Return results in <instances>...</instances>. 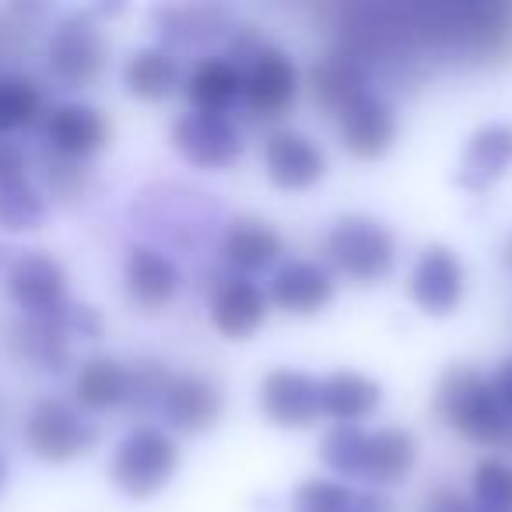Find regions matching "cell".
Listing matches in <instances>:
<instances>
[{
    "label": "cell",
    "mask_w": 512,
    "mask_h": 512,
    "mask_svg": "<svg viewBox=\"0 0 512 512\" xmlns=\"http://www.w3.org/2000/svg\"><path fill=\"white\" fill-rule=\"evenodd\" d=\"M435 411L453 432L481 446H498L512 435V418L498 400L491 379L470 365H453L442 372L439 390H435Z\"/></svg>",
    "instance_id": "6da1fadb"
},
{
    "label": "cell",
    "mask_w": 512,
    "mask_h": 512,
    "mask_svg": "<svg viewBox=\"0 0 512 512\" xmlns=\"http://www.w3.org/2000/svg\"><path fill=\"white\" fill-rule=\"evenodd\" d=\"M179 470V446L165 428L137 425L116 442L109 460V481L130 502L155 498Z\"/></svg>",
    "instance_id": "7a4b0ae2"
},
{
    "label": "cell",
    "mask_w": 512,
    "mask_h": 512,
    "mask_svg": "<svg viewBox=\"0 0 512 512\" xmlns=\"http://www.w3.org/2000/svg\"><path fill=\"white\" fill-rule=\"evenodd\" d=\"M22 442L39 463H74L88 456L99 442V425L74 400L39 397L25 411Z\"/></svg>",
    "instance_id": "3957f363"
},
{
    "label": "cell",
    "mask_w": 512,
    "mask_h": 512,
    "mask_svg": "<svg viewBox=\"0 0 512 512\" xmlns=\"http://www.w3.org/2000/svg\"><path fill=\"white\" fill-rule=\"evenodd\" d=\"M50 74L67 88H92L109 64V39L88 11L64 15L46 39Z\"/></svg>",
    "instance_id": "277c9868"
},
{
    "label": "cell",
    "mask_w": 512,
    "mask_h": 512,
    "mask_svg": "<svg viewBox=\"0 0 512 512\" xmlns=\"http://www.w3.org/2000/svg\"><path fill=\"white\" fill-rule=\"evenodd\" d=\"M327 256L351 281H383L397 264V239L383 221L369 214H348L330 228Z\"/></svg>",
    "instance_id": "5b68a950"
},
{
    "label": "cell",
    "mask_w": 512,
    "mask_h": 512,
    "mask_svg": "<svg viewBox=\"0 0 512 512\" xmlns=\"http://www.w3.org/2000/svg\"><path fill=\"white\" fill-rule=\"evenodd\" d=\"M8 299L22 309V316L50 320L71 302V278L67 267L46 249H22L4 267Z\"/></svg>",
    "instance_id": "8992f818"
},
{
    "label": "cell",
    "mask_w": 512,
    "mask_h": 512,
    "mask_svg": "<svg viewBox=\"0 0 512 512\" xmlns=\"http://www.w3.org/2000/svg\"><path fill=\"white\" fill-rule=\"evenodd\" d=\"M169 137L172 148L190 165H197V169L221 172L239 162L242 155L239 127L221 113H197V109H190V113H183L172 123Z\"/></svg>",
    "instance_id": "52a82bcc"
},
{
    "label": "cell",
    "mask_w": 512,
    "mask_h": 512,
    "mask_svg": "<svg viewBox=\"0 0 512 512\" xmlns=\"http://www.w3.org/2000/svg\"><path fill=\"white\" fill-rule=\"evenodd\" d=\"M109 120L88 102H57L43 116L46 151L71 162H88L109 144Z\"/></svg>",
    "instance_id": "ba28073f"
},
{
    "label": "cell",
    "mask_w": 512,
    "mask_h": 512,
    "mask_svg": "<svg viewBox=\"0 0 512 512\" xmlns=\"http://www.w3.org/2000/svg\"><path fill=\"white\" fill-rule=\"evenodd\" d=\"M295 92H299V71L292 57L274 46H260L242 71V102L249 113L260 120H278L292 106Z\"/></svg>",
    "instance_id": "9c48e42d"
},
{
    "label": "cell",
    "mask_w": 512,
    "mask_h": 512,
    "mask_svg": "<svg viewBox=\"0 0 512 512\" xmlns=\"http://www.w3.org/2000/svg\"><path fill=\"white\" fill-rule=\"evenodd\" d=\"M414 306L428 316H449L463 302L467 292V271H463L460 256L442 242L425 246V253L418 256V264L407 281Z\"/></svg>",
    "instance_id": "30bf717a"
},
{
    "label": "cell",
    "mask_w": 512,
    "mask_h": 512,
    "mask_svg": "<svg viewBox=\"0 0 512 512\" xmlns=\"http://www.w3.org/2000/svg\"><path fill=\"white\" fill-rule=\"evenodd\" d=\"M337 130H341L344 151H351L362 162H372V158H383L397 141V109L379 92L365 88L355 102H348L337 113Z\"/></svg>",
    "instance_id": "8fae6325"
},
{
    "label": "cell",
    "mask_w": 512,
    "mask_h": 512,
    "mask_svg": "<svg viewBox=\"0 0 512 512\" xmlns=\"http://www.w3.org/2000/svg\"><path fill=\"white\" fill-rule=\"evenodd\" d=\"M162 407L165 421L179 432H207V428L218 425L221 411H225V397H221L218 383L207 376H197V372H176L169 376L162 390Z\"/></svg>",
    "instance_id": "7c38bea8"
},
{
    "label": "cell",
    "mask_w": 512,
    "mask_h": 512,
    "mask_svg": "<svg viewBox=\"0 0 512 512\" xmlns=\"http://www.w3.org/2000/svg\"><path fill=\"white\" fill-rule=\"evenodd\" d=\"M264 172L278 190H309L327 172V158L299 130H274L264 141Z\"/></svg>",
    "instance_id": "4fadbf2b"
},
{
    "label": "cell",
    "mask_w": 512,
    "mask_h": 512,
    "mask_svg": "<svg viewBox=\"0 0 512 512\" xmlns=\"http://www.w3.org/2000/svg\"><path fill=\"white\" fill-rule=\"evenodd\" d=\"M260 407L278 428H306L320 418V379L299 369H274L260 383Z\"/></svg>",
    "instance_id": "5bb4252c"
},
{
    "label": "cell",
    "mask_w": 512,
    "mask_h": 512,
    "mask_svg": "<svg viewBox=\"0 0 512 512\" xmlns=\"http://www.w3.org/2000/svg\"><path fill=\"white\" fill-rule=\"evenodd\" d=\"M123 285L141 309H162L179 295L183 274H179L176 260L162 249L130 246L127 260H123Z\"/></svg>",
    "instance_id": "9a60e30c"
},
{
    "label": "cell",
    "mask_w": 512,
    "mask_h": 512,
    "mask_svg": "<svg viewBox=\"0 0 512 512\" xmlns=\"http://www.w3.org/2000/svg\"><path fill=\"white\" fill-rule=\"evenodd\" d=\"M334 295L337 285L327 267L313 264V260H292V264H285L274 274L267 302H274V306L292 316H313L320 309H327L334 302Z\"/></svg>",
    "instance_id": "2e32d148"
},
{
    "label": "cell",
    "mask_w": 512,
    "mask_h": 512,
    "mask_svg": "<svg viewBox=\"0 0 512 512\" xmlns=\"http://www.w3.org/2000/svg\"><path fill=\"white\" fill-rule=\"evenodd\" d=\"M74 404L85 414H106L130 404V365L113 355H92L74 372Z\"/></svg>",
    "instance_id": "e0dca14e"
},
{
    "label": "cell",
    "mask_w": 512,
    "mask_h": 512,
    "mask_svg": "<svg viewBox=\"0 0 512 512\" xmlns=\"http://www.w3.org/2000/svg\"><path fill=\"white\" fill-rule=\"evenodd\" d=\"M267 295L246 278H225L211 295V323L218 334L232 341H246L267 320Z\"/></svg>",
    "instance_id": "ac0fdd59"
},
{
    "label": "cell",
    "mask_w": 512,
    "mask_h": 512,
    "mask_svg": "<svg viewBox=\"0 0 512 512\" xmlns=\"http://www.w3.org/2000/svg\"><path fill=\"white\" fill-rule=\"evenodd\" d=\"M512 169V123H488L474 130L460 158V186L481 193Z\"/></svg>",
    "instance_id": "d6986e66"
},
{
    "label": "cell",
    "mask_w": 512,
    "mask_h": 512,
    "mask_svg": "<svg viewBox=\"0 0 512 512\" xmlns=\"http://www.w3.org/2000/svg\"><path fill=\"white\" fill-rule=\"evenodd\" d=\"M8 351L18 362L32 365L39 372H64L71 365V337L60 330L57 316L50 320H36V316H22L18 323L8 327Z\"/></svg>",
    "instance_id": "ffe728a7"
},
{
    "label": "cell",
    "mask_w": 512,
    "mask_h": 512,
    "mask_svg": "<svg viewBox=\"0 0 512 512\" xmlns=\"http://www.w3.org/2000/svg\"><path fill=\"white\" fill-rule=\"evenodd\" d=\"M383 400L376 379L362 376L355 369H337L320 379V414L334 418L337 425H358L365 421Z\"/></svg>",
    "instance_id": "44dd1931"
},
{
    "label": "cell",
    "mask_w": 512,
    "mask_h": 512,
    "mask_svg": "<svg viewBox=\"0 0 512 512\" xmlns=\"http://www.w3.org/2000/svg\"><path fill=\"white\" fill-rule=\"evenodd\" d=\"M418 463V439L407 428H376L369 432V446H365L362 477L372 481L376 488H390L400 484Z\"/></svg>",
    "instance_id": "7402d4cb"
},
{
    "label": "cell",
    "mask_w": 512,
    "mask_h": 512,
    "mask_svg": "<svg viewBox=\"0 0 512 512\" xmlns=\"http://www.w3.org/2000/svg\"><path fill=\"white\" fill-rule=\"evenodd\" d=\"M221 256L242 274L267 271L281 256V235L260 218H235L221 235Z\"/></svg>",
    "instance_id": "603a6c76"
},
{
    "label": "cell",
    "mask_w": 512,
    "mask_h": 512,
    "mask_svg": "<svg viewBox=\"0 0 512 512\" xmlns=\"http://www.w3.org/2000/svg\"><path fill=\"white\" fill-rule=\"evenodd\" d=\"M186 99L197 113L228 116L232 102L242 99V67L225 57H204L186 74Z\"/></svg>",
    "instance_id": "cb8c5ba5"
},
{
    "label": "cell",
    "mask_w": 512,
    "mask_h": 512,
    "mask_svg": "<svg viewBox=\"0 0 512 512\" xmlns=\"http://www.w3.org/2000/svg\"><path fill=\"white\" fill-rule=\"evenodd\" d=\"M123 88L141 102H162L179 88V64L165 46H144L123 64Z\"/></svg>",
    "instance_id": "d4e9b609"
},
{
    "label": "cell",
    "mask_w": 512,
    "mask_h": 512,
    "mask_svg": "<svg viewBox=\"0 0 512 512\" xmlns=\"http://www.w3.org/2000/svg\"><path fill=\"white\" fill-rule=\"evenodd\" d=\"M309 85H313V99L330 113H341L348 102H355L365 92V74L358 57L351 53H330L309 71Z\"/></svg>",
    "instance_id": "484cf974"
},
{
    "label": "cell",
    "mask_w": 512,
    "mask_h": 512,
    "mask_svg": "<svg viewBox=\"0 0 512 512\" xmlns=\"http://www.w3.org/2000/svg\"><path fill=\"white\" fill-rule=\"evenodd\" d=\"M46 99L43 88L25 74H0V137H15L18 130H29L43 123Z\"/></svg>",
    "instance_id": "4316f807"
},
{
    "label": "cell",
    "mask_w": 512,
    "mask_h": 512,
    "mask_svg": "<svg viewBox=\"0 0 512 512\" xmlns=\"http://www.w3.org/2000/svg\"><path fill=\"white\" fill-rule=\"evenodd\" d=\"M158 36L169 46H193L214 39L225 32L228 15L221 8H204V4H179V8H162L155 15Z\"/></svg>",
    "instance_id": "83f0119b"
},
{
    "label": "cell",
    "mask_w": 512,
    "mask_h": 512,
    "mask_svg": "<svg viewBox=\"0 0 512 512\" xmlns=\"http://www.w3.org/2000/svg\"><path fill=\"white\" fill-rule=\"evenodd\" d=\"M46 218H50V197L39 183L22 179V183L0 186V232L4 235L39 232Z\"/></svg>",
    "instance_id": "f1b7e54d"
},
{
    "label": "cell",
    "mask_w": 512,
    "mask_h": 512,
    "mask_svg": "<svg viewBox=\"0 0 512 512\" xmlns=\"http://www.w3.org/2000/svg\"><path fill=\"white\" fill-rule=\"evenodd\" d=\"M365 446H369V432L358 425H334L323 435L320 456L334 474L341 477H362Z\"/></svg>",
    "instance_id": "f546056e"
},
{
    "label": "cell",
    "mask_w": 512,
    "mask_h": 512,
    "mask_svg": "<svg viewBox=\"0 0 512 512\" xmlns=\"http://www.w3.org/2000/svg\"><path fill=\"white\" fill-rule=\"evenodd\" d=\"M474 512H512V463L488 456L474 470Z\"/></svg>",
    "instance_id": "4dcf8cb0"
},
{
    "label": "cell",
    "mask_w": 512,
    "mask_h": 512,
    "mask_svg": "<svg viewBox=\"0 0 512 512\" xmlns=\"http://www.w3.org/2000/svg\"><path fill=\"white\" fill-rule=\"evenodd\" d=\"M39 176H43V193L50 200H64V204H78L88 193V169L85 162H71L53 151H43L39 158Z\"/></svg>",
    "instance_id": "1f68e13d"
},
{
    "label": "cell",
    "mask_w": 512,
    "mask_h": 512,
    "mask_svg": "<svg viewBox=\"0 0 512 512\" xmlns=\"http://www.w3.org/2000/svg\"><path fill=\"white\" fill-rule=\"evenodd\" d=\"M351 502H355V491L327 477H309L292 495L295 512H351Z\"/></svg>",
    "instance_id": "d6a6232c"
},
{
    "label": "cell",
    "mask_w": 512,
    "mask_h": 512,
    "mask_svg": "<svg viewBox=\"0 0 512 512\" xmlns=\"http://www.w3.org/2000/svg\"><path fill=\"white\" fill-rule=\"evenodd\" d=\"M57 323L71 341H99L102 330H106V320L95 306L88 302H67L57 313Z\"/></svg>",
    "instance_id": "836d02e7"
},
{
    "label": "cell",
    "mask_w": 512,
    "mask_h": 512,
    "mask_svg": "<svg viewBox=\"0 0 512 512\" xmlns=\"http://www.w3.org/2000/svg\"><path fill=\"white\" fill-rule=\"evenodd\" d=\"M29 179V151L15 137H0V186Z\"/></svg>",
    "instance_id": "e575fe53"
},
{
    "label": "cell",
    "mask_w": 512,
    "mask_h": 512,
    "mask_svg": "<svg viewBox=\"0 0 512 512\" xmlns=\"http://www.w3.org/2000/svg\"><path fill=\"white\" fill-rule=\"evenodd\" d=\"M421 512H474V509H470V502L456 488H435L425 498V509Z\"/></svg>",
    "instance_id": "d590c367"
},
{
    "label": "cell",
    "mask_w": 512,
    "mask_h": 512,
    "mask_svg": "<svg viewBox=\"0 0 512 512\" xmlns=\"http://www.w3.org/2000/svg\"><path fill=\"white\" fill-rule=\"evenodd\" d=\"M351 512H393V502L383 491H355Z\"/></svg>",
    "instance_id": "8d00e7d4"
},
{
    "label": "cell",
    "mask_w": 512,
    "mask_h": 512,
    "mask_svg": "<svg viewBox=\"0 0 512 512\" xmlns=\"http://www.w3.org/2000/svg\"><path fill=\"white\" fill-rule=\"evenodd\" d=\"M491 386H495L498 400H502V407H505V411H509V418H512V358L502 365V369L495 372V379H491Z\"/></svg>",
    "instance_id": "74e56055"
},
{
    "label": "cell",
    "mask_w": 512,
    "mask_h": 512,
    "mask_svg": "<svg viewBox=\"0 0 512 512\" xmlns=\"http://www.w3.org/2000/svg\"><path fill=\"white\" fill-rule=\"evenodd\" d=\"M8 484H11V463H8V456L0 453V495L8 491Z\"/></svg>",
    "instance_id": "f35d334b"
},
{
    "label": "cell",
    "mask_w": 512,
    "mask_h": 512,
    "mask_svg": "<svg viewBox=\"0 0 512 512\" xmlns=\"http://www.w3.org/2000/svg\"><path fill=\"white\" fill-rule=\"evenodd\" d=\"M505 267L512 271V235H509V242H505Z\"/></svg>",
    "instance_id": "ab89813d"
},
{
    "label": "cell",
    "mask_w": 512,
    "mask_h": 512,
    "mask_svg": "<svg viewBox=\"0 0 512 512\" xmlns=\"http://www.w3.org/2000/svg\"><path fill=\"white\" fill-rule=\"evenodd\" d=\"M8 260H11V256H8V249L0 246V271H4V267H8Z\"/></svg>",
    "instance_id": "60d3db41"
},
{
    "label": "cell",
    "mask_w": 512,
    "mask_h": 512,
    "mask_svg": "<svg viewBox=\"0 0 512 512\" xmlns=\"http://www.w3.org/2000/svg\"><path fill=\"white\" fill-rule=\"evenodd\" d=\"M0 418H4V404H0Z\"/></svg>",
    "instance_id": "b9f144b4"
}]
</instances>
